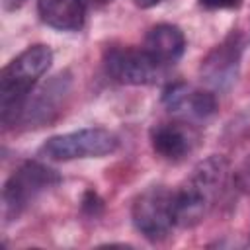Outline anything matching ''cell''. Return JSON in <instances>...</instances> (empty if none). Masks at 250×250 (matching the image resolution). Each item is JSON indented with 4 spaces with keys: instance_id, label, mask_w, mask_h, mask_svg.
<instances>
[{
    "instance_id": "1",
    "label": "cell",
    "mask_w": 250,
    "mask_h": 250,
    "mask_svg": "<svg viewBox=\"0 0 250 250\" xmlns=\"http://www.w3.org/2000/svg\"><path fill=\"white\" fill-rule=\"evenodd\" d=\"M53 51L47 45H31L12 59L0 74V119L4 127L21 121L29 92L35 82L49 70Z\"/></svg>"
},
{
    "instance_id": "2",
    "label": "cell",
    "mask_w": 250,
    "mask_h": 250,
    "mask_svg": "<svg viewBox=\"0 0 250 250\" xmlns=\"http://www.w3.org/2000/svg\"><path fill=\"white\" fill-rule=\"evenodd\" d=\"M229 176V162L223 156L201 160L188 180L174 191V219L178 227H195L213 209Z\"/></svg>"
},
{
    "instance_id": "3",
    "label": "cell",
    "mask_w": 250,
    "mask_h": 250,
    "mask_svg": "<svg viewBox=\"0 0 250 250\" xmlns=\"http://www.w3.org/2000/svg\"><path fill=\"white\" fill-rule=\"evenodd\" d=\"M61 176L41 162L25 160L6 180L2 189V211L6 223L20 219V215L47 189L55 188Z\"/></svg>"
},
{
    "instance_id": "4",
    "label": "cell",
    "mask_w": 250,
    "mask_h": 250,
    "mask_svg": "<svg viewBox=\"0 0 250 250\" xmlns=\"http://www.w3.org/2000/svg\"><path fill=\"white\" fill-rule=\"evenodd\" d=\"M117 146L119 139L115 133L104 127H88L47 139L41 145L39 154L49 160L66 162L76 158H102L115 152Z\"/></svg>"
},
{
    "instance_id": "5",
    "label": "cell",
    "mask_w": 250,
    "mask_h": 250,
    "mask_svg": "<svg viewBox=\"0 0 250 250\" xmlns=\"http://www.w3.org/2000/svg\"><path fill=\"white\" fill-rule=\"evenodd\" d=\"M131 219L135 229L150 242L166 238L176 225L174 219V191L166 186H148L131 205Z\"/></svg>"
},
{
    "instance_id": "6",
    "label": "cell",
    "mask_w": 250,
    "mask_h": 250,
    "mask_svg": "<svg viewBox=\"0 0 250 250\" xmlns=\"http://www.w3.org/2000/svg\"><path fill=\"white\" fill-rule=\"evenodd\" d=\"M104 66L109 78L129 86L154 84L166 70L145 51V47H111L105 51Z\"/></svg>"
},
{
    "instance_id": "7",
    "label": "cell",
    "mask_w": 250,
    "mask_h": 250,
    "mask_svg": "<svg viewBox=\"0 0 250 250\" xmlns=\"http://www.w3.org/2000/svg\"><path fill=\"white\" fill-rule=\"evenodd\" d=\"M244 51V35L238 29H232L219 45H215L207 57L201 61V80L213 90H229L240 68V59Z\"/></svg>"
},
{
    "instance_id": "8",
    "label": "cell",
    "mask_w": 250,
    "mask_h": 250,
    "mask_svg": "<svg viewBox=\"0 0 250 250\" xmlns=\"http://www.w3.org/2000/svg\"><path fill=\"white\" fill-rule=\"evenodd\" d=\"M199 143V133L186 121H160L150 127V146L168 162H182Z\"/></svg>"
},
{
    "instance_id": "9",
    "label": "cell",
    "mask_w": 250,
    "mask_h": 250,
    "mask_svg": "<svg viewBox=\"0 0 250 250\" xmlns=\"http://www.w3.org/2000/svg\"><path fill=\"white\" fill-rule=\"evenodd\" d=\"M70 74L68 72H61L57 76H53L39 92L37 96L27 104L21 115V121L27 123L29 127H43L47 123H51L64 105L66 96L70 94Z\"/></svg>"
},
{
    "instance_id": "10",
    "label": "cell",
    "mask_w": 250,
    "mask_h": 250,
    "mask_svg": "<svg viewBox=\"0 0 250 250\" xmlns=\"http://www.w3.org/2000/svg\"><path fill=\"white\" fill-rule=\"evenodd\" d=\"M164 105L174 113H188L197 119H207L217 111V100L209 90H193L184 82L170 84L162 94Z\"/></svg>"
},
{
    "instance_id": "11",
    "label": "cell",
    "mask_w": 250,
    "mask_h": 250,
    "mask_svg": "<svg viewBox=\"0 0 250 250\" xmlns=\"http://www.w3.org/2000/svg\"><path fill=\"white\" fill-rule=\"evenodd\" d=\"M186 49V37L178 25L156 23L145 35V51L164 68L178 62Z\"/></svg>"
},
{
    "instance_id": "12",
    "label": "cell",
    "mask_w": 250,
    "mask_h": 250,
    "mask_svg": "<svg viewBox=\"0 0 250 250\" xmlns=\"http://www.w3.org/2000/svg\"><path fill=\"white\" fill-rule=\"evenodd\" d=\"M37 14L43 23L59 31H78L86 21L84 0H37Z\"/></svg>"
},
{
    "instance_id": "13",
    "label": "cell",
    "mask_w": 250,
    "mask_h": 250,
    "mask_svg": "<svg viewBox=\"0 0 250 250\" xmlns=\"http://www.w3.org/2000/svg\"><path fill=\"white\" fill-rule=\"evenodd\" d=\"M242 0H199V6L205 10H234Z\"/></svg>"
},
{
    "instance_id": "14",
    "label": "cell",
    "mask_w": 250,
    "mask_h": 250,
    "mask_svg": "<svg viewBox=\"0 0 250 250\" xmlns=\"http://www.w3.org/2000/svg\"><path fill=\"white\" fill-rule=\"evenodd\" d=\"M82 211H84V213H88L90 217H96V215L102 211V201H100V197H98L94 191H88V193L84 195Z\"/></svg>"
},
{
    "instance_id": "15",
    "label": "cell",
    "mask_w": 250,
    "mask_h": 250,
    "mask_svg": "<svg viewBox=\"0 0 250 250\" xmlns=\"http://www.w3.org/2000/svg\"><path fill=\"white\" fill-rule=\"evenodd\" d=\"M160 0H135V4L139 6V8H152V6H156Z\"/></svg>"
},
{
    "instance_id": "16",
    "label": "cell",
    "mask_w": 250,
    "mask_h": 250,
    "mask_svg": "<svg viewBox=\"0 0 250 250\" xmlns=\"http://www.w3.org/2000/svg\"><path fill=\"white\" fill-rule=\"evenodd\" d=\"M23 2H25V0H4V4H6L8 10H16V8H20Z\"/></svg>"
},
{
    "instance_id": "17",
    "label": "cell",
    "mask_w": 250,
    "mask_h": 250,
    "mask_svg": "<svg viewBox=\"0 0 250 250\" xmlns=\"http://www.w3.org/2000/svg\"><path fill=\"white\" fill-rule=\"evenodd\" d=\"M92 2H94L96 6H105V4H109L111 0H92Z\"/></svg>"
}]
</instances>
